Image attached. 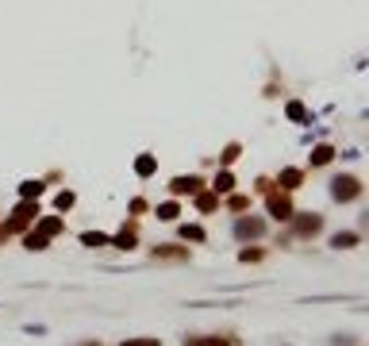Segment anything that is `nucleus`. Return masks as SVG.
<instances>
[{"instance_id":"f257e3e1","label":"nucleus","mask_w":369,"mask_h":346,"mask_svg":"<svg viewBox=\"0 0 369 346\" xmlns=\"http://www.w3.org/2000/svg\"><path fill=\"white\" fill-rule=\"evenodd\" d=\"M323 227H327L323 211H292V220H289L292 239H316V235H323Z\"/></svg>"},{"instance_id":"f03ea898","label":"nucleus","mask_w":369,"mask_h":346,"mask_svg":"<svg viewBox=\"0 0 369 346\" xmlns=\"http://www.w3.org/2000/svg\"><path fill=\"white\" fill-rule=\"evenodd\" d=\"M361 192H366V185H361L354 173H335V177H331V200L335 204H354Z\"/></svg>"},{"instance_id":"7ed1b4c3","label":"nucleus","mask_w":369,"mask_h":346,"mask_svg":"<svg viewBox=\"0 0 369 346\" xmlns=\"http://www.w3.org/2000/svg\"><path fill=\"white\" fill-rule=\"evenodd\" d=\"M39 216H43L39 200H20L16 208H12V216L4 220V227H8V235H23V231L39 220Z\"/></svg>"},{"instance_id":"20e7f679","label":"nucleus","mask_w":369,"mask_h":346,"mask_svg":"<svg viewBox=\"0 0 369 346\" xmlns=\"http://www.w3.org/2000/svg\"><path fill=\"white\" fill-rule=\"evenodd\" d=\"M265 211H270V220L289 223V220H292V211H296V204H292V192H281L277 185H273V189L265 192Z\"/></svg>"},{"instance_id":"39448f33","label":"nucleus","mask_w":369,"mask_h":346,"mask_svg":"<svg viewBox=\"0 0 369 346\" xmlns=\"http://www.w3.org/2000/svg\"><path fill=\"white\" fill-rule=\"evenodd\" d=\"M265 231H270V223H265V216H239V220H235V227H231V235L239 242H258L265 235Z\"/></svg>"},{"instance_id":"423d86ee","label":"nucleus","mask_w":369,"mask_h":346,"mask_svg":"<svg viewBox=\"0 0 369 346\" xmlns=\"http://www.w3.org/2000/svg\"><path fill=\"white\" fill-rule=\"evenodd\" d=\"M139 239H143V231H139V220L131 216V220L119 223V231L108 239V246H116V250H123V254H131V250H139Z\"/></svg>"},{"instance_id":"0eeeda50","label":"nucleus","mask_w":369,"mask_h":346,"mask_svg":"<svg viewBox=\"0 0 369 346\" xmlns=\"http://www.w3.org/2000/svg\"><path fill=\"white\" fill-rule=\"evenodd\" d=\"M150 258H154V262H174V266H184V262H193V250L181 246V242H158V246H150Z\"/></svg>"},{"instance_id":"6e6552de","label":"nucleus","mask_w":369,"mask_h":346,"mask_svg":"<svg viewBox=\"0 0 369 346\" xmlns=\"http://www.w3.org/2000/svg\"><path fill=\"white\" fill-rule=\"evenodd\" d=\"M204 189V177L200 173H177L174 181H169V196L174 200H181V196H193V192Z\"/></svg>"},{"instance_id":"1a4fd4ad","label":"nucleus","mask_w":369,"mask_h":346,"mask_svg":"<svg viewBox=\"0 0 369 346\" xmlns=\"http://www.w3.org/2000/svg\"><path fill=\"white\" fill-rule=\"evenodd\" d=\"M181 346H239L235 335H184Z\"/></svg>"},{"instance_id":"9d476101","label":"nucleus","mask_w":369,"mask_h":346,"mask_svg":"<svg viewBox=\"0 0 369 346\" xmlns=\"http://www.w3.org/2000/svg\"><path fill=\"white\" fill-rule=\"evenodd\" d=\"M327 246H331V250H358V246H361V231H354V227H346V231H335Z\"/></svg>"},{"instance_id":"9b49d317","label":"nucleus","mask_w":369,"mask_h":346,"mask_svg":"<svg viewBox=\"0 0 369 346\" xmlns=\"http://www.w3.org/2000/svg\"><path fill=\"white\" fill-rule=\"evenodd\" d=\"M273 185H277L281 192H296L304 185V170H296V165H285V170L277 173V181H273Z\"/></svg>"},{"instance_id":"f8f14e48","label":"nucleus","mask_w":369,"mask_h":346,"mask_svg":"<svg viewBox=\"0 0 369 346\" xmlns=\"http://www.w3.org/2000/svg\"><path fill=\"white\" fill-rule=\"evenodd\" d=\"M193 208L200 211V216H212V211H219V192H212V189L193 192Z\"/></svg>"},{"instance_id":"ddd939ff","label":"nucleus","mask_w":369,"mask_h":346,"mask_svg":"<svg viewBox=\"0 0 369 346\" xmlns=\"http://www.w3.org/2000/svg\"><path fill=\"white\" fill-rule=\"evenodd\" d=\"M177 239L204 246V242H208V231H204V223H177Z\"/></svg>"},{"instance_id":"4468645a","label":"nucleus","mask_w":369,"mask_h":346,"mask_svg":"<svg viewBox=\"0 0 369 346\" xmlns=\"http://www.w3.org/2000/svg\"><path fill=\"white\" fill-rule=\"evenodd\" d=\"M23 250H31V254H43V250H50V239L43 235V231L27 227V231H23Z\"/></svg>"},{"instance_id":"2eb2a0df","label":"nucleus","mask_w":369,"mask_h":346,"mask_svg":"<svg viewBox=\"0 0 369 346\" xmlns=\"http://www.w3.org/2000/svg\"><path fill=\"white\" fill-rule=\"evenodd\" d=\"M35 231H43L47 239H54V235L66 231V220H62V216H39V220H35Z\"/></svg>"},{"instance_id":"dca6fc26","label":"nucleus","mask_w":369,"mask_h":346,"mask_svg":"<svg viewBox=\"0 0 369 346\" xmlns=\"http://www.w3.org/2000/svg\"><path fill=\"white\" fill-rule=\"evenodd\" d=\"M331 162H335V146H327V143H320L316 150L308 154V165H311V170H320V165H331Z\"/></svg>"},{"instance_id":"f3484780","label":"nucleus","mask_w":369,"mask_h":346,"mask_svg":"<svg viewBox=\"0 0 369 346\" xmlns=\"http://www.w3.org/2000/svg\"><path fill=\"white\" fill-rule=\"evenodd\" d=\"M265 258H270V250H262V246H250V242H246V246L239 250V262H243V266H262Z\"/></svg>"},{"instance_id":"a211bd4d","label":"nucleus","mask_w":369,"mask_h":346,"mask_svg":"<svg viewBox=\"0 0 369 346\" xmlns=\"http://www.w3.org/2000/svg\"><path fill=\"white\" fill-rule=\"evenodd\" d=\"M43 192H47V181H39V177H31V181H20V200H39Z\"/></svg>"},{"instance_id":"6ab92c4d","label":"nucleus","mask_w":369,"mask_h":346,"mask_svg":"<svg viewBox=\"0 0 369 346\" xmlns=\"http://www.w3.org/2000/svg\"><path fill=\"white\" fill-rule=\"evenodd\" d=\"M158 173V158L154 154H139L135 158V177H154Z\"/></svg>"},{"instance_id":"aec40b11","label":"nucleus","mask_w":369,"mask_h":346,"mask_svg":"<svg viewBox=\"0 0 369 346\" xmlns=\"http://www.w3.org/2000/svg\"><path fill=\"white\" fill-rule=\"evenodd\" d=\"M154 216H158L162 223H177V216H181V204H177V200H162V204L154 208Z\"/></svg>"},{"instance_id":"412c9836","label":"nucleus","mask_w":369,"mask_h":346,"mask_svg":"<svg viewBox=\"0 0 369 346\" xmlns=\"http://www.w3.org/2000/svg\"><path fill=\"white\" fill-rule=\"evenodd\" d=\"M108 239L112 235H104V231H81V246H88V250H104Z\"/></svg>"},{"instance_id":"4be33fe9","label":"nucleus","mask_w":369,"mask_h":346,"mask_svg":"<svg viewBox=\"0 0 369 346\" xmlns=\"http://www.w3.org/2000/svg\"><path fill=\"white\" fill-rule=\"evenodd\" d=\"M227 211H235V216L250 211V196L246 192H227Z\"/></svg>"},{"instance_id":"5701e85b","label":"nucleus","mask_w":369,"mask_h":346,"mask_svg":"<svg viewBox=\"0 0 369 346\" xmlns=\"http://www.w3.org/2000/svg\"><path fill=\"white\" fill-rule=\"evenodd\" d=\"M285 115H289L292 124H311V115H308V108H304L300 100H289V104H285Z\"/></svg>"},{"instance_id":"b1692460","label":"nucleus","mask_w":369,"mask_h":346,"mask_svg":"<svg viewBox=\"0 0 369 346\" xmlns=\"http://www.w3.org/2000/svg\"><path fill=\"white\" fill-rule=\"evenodd\" d=\"M212 192H219V196H227V192H235V177L227 170L215 173V181H212Z\"/></svg>"},{"instance_id":"393cba45","label":"nucleus","mask_w":369,"mask_h":346,"mask_svg":"<svg viewBox=\"0 0 369 346\" xmlns=\"http://www.w3.org/2000/svg\"><path fill=\"white\" fill-rule=\"evenodd\" d=\"M73 204H78V192H73V189H62L58 196H54V208H58V211H69Z\"/></svg>"},{"instance_id":"a878e982","label":"nucleus","mask_w":369,"mask_h":346,"mask_svg":"<svg viewBox=\"0 0 369 346\" xmlns=\"http://www.w3.org/2000/svg\"><path fill=\"white\" fill-rule=\"evenodd\" d=\"M239 154H243V146H239V143H227L224 154H219V165H224V170H227V165H235V162H239Z\"/></svg>"},{"instance_id":"bb28decb","label":"nucleus","mask_w":369,"mask_h":346,"mask_svg":"<svg viewBox=\"0 0 369 346\" xmlns=\"http://www.w3.org/2000/svg\"><path fill=\"white\" fill-rule=\"evenodd\" d=\"M327 346H358V338H354V335H331Z\"/></svg>"},{"instance_id":"cd10ccee","label":"nucleus","mask_w":369,"mask_h":346,"mask_svg":"<svg viewBox=\"0 0 369 346\" xmlns=\"http://www.w3.org/2000/svg\"><path fill=\"white\" fill-rule=\"evenodd\" d=\"M119 346H162V338H123Z\"/></svg>"},{"instance_id":"c85d7f7f","label":"nucleus","mask_w":369,"mask_h":346,"mask_svg":"<svg viewBox=\"0 0 369 346\" xmlns=\"http://www.w3.org/2000/svg\"><path fill=\"white\" fill-rule=\"evenodd\" d=\"M146 208H150V204H146V200H143V196H135V200L127 204V211H131V216H143V211H146Z\"/></svg>"},{"instance_id":"c756f323","label":"nucleus","mask_w":369,"mask_h":346,"mask_svg":"<svg viewBox=\"0 0 369 346\" xmlns=\"http://www.w3.org/2000/svg\"><path fill=\"white\" fill-rule=\"evenodd\" d=\"M47 323H23V335H47Z\"/></svg>"},{"instance_id":"7c9ffc66","label":"nucleus","mask_w":369,"mask_h":346,"mask_svg":"<svg viewBox=\"0 0 369 346\" xmlns=\"http://www.w3.org/2000/svg\"><path fill=\"white\" fill-rule=\"evenodd\" d=\"M254 189H258V192H270L273 181H270V177H258V181H254Z\"/></svg>"},{"instance_id":"2f4dec72","label":"nucleus","mask_w":369,"mask_h":346,"mask_svg":"<svg viewBox=\"0 0 369 346\" xmlns=\"http://www.w3.org/2000/svg\"><path fill=\"white\" fill-rule=\"evenodd\" d=\"M8 242V227H4V220H0V246Z\"/></svg>"},{"instance_id":"473e14b6","label":"nucleus","mask_w":369,"mask_h":346,"mask_svg":"<svg viewBox=\"0 0 369 346\" xmlns=\"http://www.w3.org/2000/svg\"><path fill=\"white\" fill-rule=\"evenodd\" d=\"M73 346H104L100 338H85V343H73Z\"/></svg>"},{"instance_id":"72a5a7b5","label":"nucleus","mask_w":369,"mask_h":346,"mask_svg":"<svg viewBox=\"0 0 369 346\" xmlns=\"http://www.w3.org/2000/svg\"><path fill=\"white\" fill-rule=\"evenodd\" d=\"M281 346H292V343H281Z\"/></svg>"},{"instance_id":"f704fd0d","label":"nucleus","mask_w":369,"mask_h":346,"mask_svg":"<svg viewBox=\"0 0 369 346\" xmlns=\"http://www.w3.org/2000/svg\"><path fill=\"white\" fill-rule=\"evenodd\" d=\"M0 308H4V304H0Z\"/></svg>"}]
</instances>
